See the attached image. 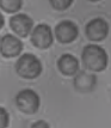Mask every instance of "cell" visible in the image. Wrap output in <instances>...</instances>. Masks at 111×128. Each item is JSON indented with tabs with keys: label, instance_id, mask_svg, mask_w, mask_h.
Returning <instances> with one entry per match:
<instances>
[{
	"label": "cell",
	"instance_id": "6da1fadb",
	"mask_svg": "<svg viewBox=\"0 0 111 128\" xmlns=\"http://www.w3.org/2000/svg\"><path fill=\"white\" fill-rule=\"evenodd\" d=\"M81 62L87 71L102 72L108 67L109 55L102 46L91 43L84 47L81 53Z\"/></svg>",
	"mask_w": 111,
	"mask_h": 128
},
{
	"label": "cell",
	"instance_id": "7a4b0ae2",
	"mask_svg": "<svg viewBox=\"0 0 111 128\" xmlns=\"http://www.w3.org/2000/svg\"><path fill=\"white\" fill-rule=\"evenodd\" d=\"M14 70L20 78L31 80L41 76L43 71V65L36 55L31 53H25L17 60Z\"/></svg>",
	"mask_w": 111,
	"mask_h": 128
},
{
	"label": "cell",
	"instance_id": "3957f363",
	"mask_svg": "<svg viewBox=\"0 0 111 128\" xmlns=\"http://www.w3.org/2000/svg\"><path fill=\"white\" fill-rule=\"evenodd\" d=\"M14 102H16L17 108L22 112L28 115L36 114L41 106V98L38 94L32 89L20 90L16 95Z\"/></svg>",
	"mask_w": 111,
	"mask_h": 128
},
{
	"label": "cell",
	"instance_id": "277c9868",
	"mask_svg": "<svg viewBox=\"0 0 111 128\" xmlns=\"http://www.w3.org/2000/svg\"><path fill=\"white\" fill-rule=\"evenodd\" d=\"M31 43L38 49H48L54 43V32L50 25L39 23L31 30Z\"/></svg>",
	"mask_w": 111,
	"mask_h": 128
},
{
	"label": "cell",
	"instance_id": "5b68a950",
	"mask_svg": "<svg viewBox=\"0 0 111 128\" xmlns=\"http://www.w3.org/2000/svg\"><path fill=\"white\" fill-rule=\"evenodd\" d=\"M109 23L106 22L104 18H93L91 19L86 26H85V34L87 38L91 42H100L105 40L109 35Z\"/></svg>",
	"mask_w": 111,
	"mask_h": 128
},
{
	"label": "cell",
	"instance_id": "8992f818",
	"mask_svg": "<svg viewBox=\"0 0 111 128\" xmlns=\"http://www.w3.org/2000/svg\"><path fill=\"white\" fill-rule=\"evenodd\" d=\"M54 35L56 40L62 43V44H68L74 42L79 35V28L78 25L72 20H61L56 24L54 29Z\"/></svg>",
	"mask_w": 111,
	"mask_h": 128
},
{
	"label": "cell",
	"instance_id": "52a82bcc",
	"mask_svg": "<svg viewBox=\"0 0 111 128\" xmlns=\"http://www.w3.org/2000/svg\"><path fill=\"white\" fill-rule=\"evenodd\" d=\"M23 47L22 40L12 34H6L0 40V54L7 59L18 56L23 52Z\"/></svg>",
	"mask_w": 111,
	"mask_h": 128
},
{
	"label": "cell",
	"instance_id": "ba28073f",
	"mask_svg": "<svg viewBox=\"0 0 111 128\" xmlns=\"http://www.w3.org/2000/svg\"><path fill=\"white\" fill-rule=\"evenodd\" d=\"M10 28L19 37H26L33 28V20L26 13H16L10 18Z\"/></svg>",
	"mask_w": 111,
	"mask_h": 128
},
{
	"label": "cell",
	"instance_id": "9c48e42d",
	"mask_svg": "<svg viewBox=\"0 0 111 128\" xmlns=\"http://www.w3.org/2000/svg\"><path fill=\"white\" fill-rule=\"evenodd\" d=\"M97 84V77L91 71H78L74 74L73 86L79 92H91Z\"/></svg>",
	"mask_w": 111,
	"mask_h": 128
},
{
	"label": "cell",
	"instance_id": "30bf717a",
	"mask_svg": "<svg viewBox=\"0 0 111 128\" xmlns=\"http://www.w3.org/2000/svg\"><path fill=\"white\" fill-rule=\"evenodd\" d=\"M57 68L63 76L73 77L80 68V61L72 54H63L57 60Z\"/></svg>",
	"mask_w": 111,
	"mask_h": 128
},
{
	"label": "cell",
	"instance_id": "8fae6325",
	"mask_svg": "<svg viewBox=\"0 0 111 128\" xmlns=\"http://www.w3.org/2000/svg\"><path fill=\"white\" fill-rule=\"evenodd\" d=\"M22 6L23 0H0V8L6 13H17Z\"/></svg>",
	"mask_w": 111,
	"mask_h": 128
},
{
	"label": "cell",
	"instance_id": "7c38bea8",
	"mask_svg": "<svg viewBox=\"0 0 111 128\" xmlns=\"http://www.w3.org/2000/svg\"><path fill=\"white\" fill-rule=\"evenodd\" d=\"M74 0H49L51 7L56 11H66L72 6Z\"/></svg>",
	"mask_w": 111,
	"mask_h": 128
},
{
	"label": "cell",
	"instance_id": "4fadbf2b",
	"mask_svg": "<svg viewBox=\"0 0 111 128\" xmlns=\"http://www.w3.org/2000/svg\"><path fill=\"white\" fill-rule=\"evenodd\" d=\"M10 124V114L4 106H0V128H5Z\"/></svg>",
	"mask_w": 111,
	"mask_h": 128
},
{
	"label": "cell",
	"instance_id": "5bb4252c",
	"mask_svg": "<svg viewBox=\"0 0 111 128\" xmlns=\"http://www.w3.org/2000/svg\"><path fill=\"white\" fill-rule=\"evenodd\" d=\"M31 127L32 128H37V127H47V128H49V123H47L44 122V121H37V122H33L32 124H31Z\"/></svg>",
	"mask_w": 111,
	"mask_h": 128
},
{
	"label": "cell",
	"instance_id": "9a60e30c",
	"mask_svg": "<svg viewBox=\"0 0 111 128\" xmlns=\"http://www.w3.org/2000/svg\"><path fill=\"white\" fill-rule=\"evenodd\" d=\"M4 24H5V18H4V14H2V13L0 12V30L2 29Z\"/></svg>",
	"mask_w": 111,
	"mask_h": 128
},
{
	"label": "cell",
	"instance_id": "2e32d148",
	"mask_svg": "<svg viewBox=\"0 0 111 128\" xmlns=\"http://www.w3.org/2000/svg\"><path fill=\"white\" fill-rule=\"evenodd\" d=\"M89 1H91V2H97V1H100V0H89Z\"/></svg>",
	"mask_w": 111,
	"mask_h": 128
}]
</instances>
